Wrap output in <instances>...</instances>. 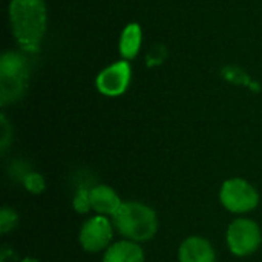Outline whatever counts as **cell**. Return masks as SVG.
<instances>
[{"label":"cell","instance_id":"obj_1","mask_svg":"<svg viewBox=\"0 0 262 262\" xmlns=\"http://www.w3.org/2000/svg\"><path fill=\"white\" fill-rule=\"evenodd\" d=\"M9 20L18 45L28 52L38 51L46 31L45 2L12 0L9 5Z\"/></svg>","mask_w":262,"mask_h":262},{"label":"cell","instance_id":"obj_2","mask_svg":"<svg viewBox=\"0 0 262 262\" xmlns=\"http://www.w3.org/2000/svg\"><path fill=\"white\" fill-rule=\"evenodd\" d=\"M112 220L120 235L134 243L149 241L158 232L157 213L154 209L138 201L123 203Z\"/></svg>","mask_w":262,"mask_h":262},{"label":"cell","instance_id":"obj_3","mask_svg":"<svg viewBox=\"0 0 262 262\" xmlns=\"http://www.w3.org/2000/svg\"><path fill=\"white\" fill-rule=\"evenodd\" d=\"M29 69L26 58L15 52H5L0 60V98L2 104L14 103L23 97L28 86Z\"/></svg>","mask_w":262,"mask_h":262},{"label":"cell","instance_id":"obj_4","mask_svg":"<svg viewBox=\"0 0 262 262\" xmlns=\"http://www.w3.org/2000/svg\"><path fill=\"white\" fill-rule=\"evenodd\" d=\"M220 201L232 213H246L258 207L259 193L249 181L230 178L221 186Z\"/></svg>","mask_w":262,"mask_h":262},{"label":"cell","instance_id":"obj_5","mask_svg":"<svg viewBox=\"0 0 262 262\" xmlns=\"http://www.w3.org/2000/svg\"><path fill=\"white\" fill-rule=\"evenodd\" d=\"M262 235L259 226L247 218H238L227 229V246L236 256H249L261 246Z\"/></svg>","mask_w":262,"mask_h":262},{"label":"cell","instance_id":"obj_6","mask_svg":"<svg viewBox=\"0 0 262 262\" xmlns=\"http://www.w3.org/2000/svg\"><path fill=\"white\" fill-rule=\"evenodd\" d=\"M112 224L107 216L95 215L89 218L80 230V244L89 253L107 250L112 243Z\"/></svg>","mask_w":262,"mask_h":262},{"label":"cell","instance_id":"obj_7","mask_svg":"<svg viewBox=\"0 0 262 262\" xmlns=\"http://www.w3.org/2000/svg\"><path fill=\"white\" fill-rule=\"evenodd\" d=\"M130 83V66L118 61L103 69L97 77V89L106 97H118L126 92Z\"/></svg>","mask_w":262,"mask_h":262},{"label":"cell","instance_id":"obj_8","mask_svg":"<svg viewBox=\"0 0 262 262\" xmlns=\"http://www.w3.org/2000/svg\"><path fill=\"white\" fill-rule=\"evenodd\" d=\"M180 262H215V250L212 244L201 236L187 238L178 250Z\"/></svg>","mask_w":262,"mask_h":262},{"label":"cell","instance_id":"obj_9","mask_svg":"<svg viewBox=\"0 0 262 262\" xmlns=\"http://www.w3.org/2000/svg\"><path fill=\"white\" fill-rule=\"evenodd\" d=\"M91 204H92V210L97 212L98 215L114 216L121 207L123 201L120 200V196L112 187L106 184H98L91 189Z\"/></svg>","mask_w":262,"mask_h":262},{"label":"cell","instance_id":"obj_10","mask_svg":"<svg viewBox=\"0 0 262 262\" xmlns=\"http://www.w3.org/2000/svg\"><path fill=\"white\" fill-rule=\"evenodd\" d=\"M103 262H144V252L138 243L124 239L111 244L104 252Z\"/></svg>","mask_w":262,"mask_h":262},{"label":"cell","instance_id":"obj_11","mask_svg":"<svg viewBox=\"0 0 262 262\" xmlns=\"http://www.w3.org/2000/svg\"><path fill=\"white\" fill-rule=\"evenodd\" d=\"M141 28L137 23H130L123 29L120 38V54L126 60H130L138 54L141 48Z\"/></svg>","mask_w":262,"mask_h":262},{"label":"cell","instance_id":"obj_12","mask_svg":"<svg viewBox=\"0 0 262 262\" xmlns=\"http://www.w3.org/2000/svg\"><path fill=\"white\" fill-rule=\"evenodd\" d=\"M23 184H25L26 190L34 195L41 193L46 187V181H45L43 175L37 173V172H28L23 178Z\"/></svg>","mask_w":262,"mask_h":262},{"label":"cell","instance_id":"obj_13","mask_svg":"<svg viewBox=\"0 0 262 262\" xmlns=\"http://www.w3.org/2000/svg\"><path fill=\"white\" fill-rule=\"evenodd\" d=\"M74 209L77 213H88L89 210H92V204H91V189L86 187H80L74 196V203H72Z\"/></svg>","mask_w":262,"mask_h":262},{"label":"cell","instance_id":"obj_14","mask_svg":"<svg viewBox=\"0 0 262 262\" xmlns=\"http://www.w3.org/2000/svg\"><path fill=\"white\" fill-rule=\"evenodd\" d=\"M17 223H18L17 213L12 209L3 207L2 212H0V232L2 233H8V232L14 230Z\"/></svg>","mask_w":262,"mask_h":262},{"label":"cell","instance_id":"obj_15","mask_svg":"<svg viewBox=\"0 0 262 262\" xmlns=\"http://www.w3.org/2000/svg\"><path fill=\"white\" fill-rule=\"evenodd\" d=\"M20 262H40L38 259H35V258H25V259H21Z\"/></svg>","mask_w":262,"mask_h":262},{"label":"cell","instance_id":"obj_16","mask_svg":"<svg viewBox=\"0 0 262 262\" xmlns=\"http://www.w3.org/2000/svg\"><path fill=\"white\" fill-rule=\"evenodd\" d=\"M2 262H5V261H2Z\"/></svg>","mask_w":262,"mask_h":262}]
</instances>
